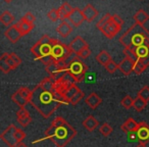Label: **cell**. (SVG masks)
<instances>
[{"instance_id": "9", "label": "cell", "mask_w": 149, "mask_h": 147, "mask_svg": "<svg viewBox=\"0 0 149 147\" xmlns=\"http://www.w3.org/2000/svg\"><path fill=\"white\" fill-rule=\"evenodd\" d=\"M4 36L6 37V39L8 40L10 43L13 44V43H17V42L23 37V34H22L17 24H15V25H11L8 29L5 30Z\"/></svg>"}, {"instance_id": "6", "label": "cell", "mask_w": 149, "mask_h": 147, "mask_svg": "<svg viewBox=\"0 0 149 147\" xmlns=\"http://www.w3.org/2000/svg\"><path fill=\"white\" fill-rule=\"evenodd\" d=\"M97 29L100 30L106 38L112 39L114 36L118 35V33H120V29H122V26L116 23V20L112 17V15L106 13L98 22Z\"/></svg>"}, {"instance_id": "24", "label": "cell", "mask_w": 149, "mask_h": 147, "mask_svg": "<svg viewBox=\"0 0 149 147\" xmlns=\"http://www.w3.org/2000/svg\"><path fill=\"white\" fill-rule=\"evenodd\" d=\"M11 99H13V101L15 102V104H17V105L19 106V108H21V107H26V105H27L28 103H30L29 100H27L26 98H24L17 91H15V93L13 94V96H11Z\"/></svg>"}, {"instance_id": "33", "label": "cell", "mask_w": 149, "mask_h": 147, "mask_svg": "<svg viewBox=\"0 0 149 147\" xmlns=\"http://www.w3.org/2000/svg\"><path fill=\"white\" fill-rule=\"evenodd\" d=\"M104 68H105V70H107L108 72H110V74H113L116 70H118V64H116L113 60H110V61L108 62V63L106 64Z\"/></svg>"}, {"instance_id": "34", "label": "cell", "mask_w": 149, "mask_h": 147, "mask_svg": "<svg viewBox=\"0 0 149 147\" xmlns=\"http://www.w3.org/2000/svg\"><path fill=\"white\" fill-rule=\"evenodd\" d=\"M84 97H85V93H84L82 90H80V91L78 92V93L76 94L74 97H72V99L70 100V104H72V105H76V104H77L78 102H79L80 100H81L82 98H84Z\"/></svg>"}, {"instance_id": "21", "label": "cell", "mask_w": 149, "mask_h": 147, "mask_svg": "<svg viewBox=\"0 0 149 147\" xmlns=\"http://www.w3.org/2000/svg\"><path fill=\"white\" fill-rule=\"evenodd\" d=\"M95 59L98 63H100L101 65L105 66L106 64L110 61V60H112V58H111V55H110L106 50H102V51H100L99 53L96 55Z\"/></svg>"}, {"instance_id": "38", "label": "cell", "mask_w": 149, "mask_h": 147, "mask_svg": "<svg viewBox=\"0 0 149 147\" xmlns=\"http://www.w3.org/2000/svg\"><path fill=\"white\" fill-rule=\"evenodd\" d=\"M136 147H147V145H146V143H139Z\"/></svg>"}, {"instance_id": "29", "label": "cell", "mask_w": 149, "mask_h": 147, "mask_svg": "<svg viewBox=\"0 0 149 147\" xmlns=\"http://www.w3.org/2000/svg\"><path fill=\"white\" fill-rule=\"evenodd\" d=\"M120 104H122L123 107L126 108V109H130L131 107H133V104H134V99H133L130 95H126L122 99Z\"/></svg>"}, {"instance_id": "11", "label": "cell", "mask_w": 149, "mask_h": 147, "mask_svg": "<svg viewBox=\"0 0 149 147\" xmlns=\"http://www.w3.org/2000/svg\"><path fill=\"white\" fill-rule=\"evenodd\" d=\"M68 22H70V25H72L74 27H80L82 25L84 21H85V17L83 15V10L79 8V7H74V10L72 11L70 15L68 17Z\"/></svg>"}, {"instance_id": "10", "label": "cell", "mask_w": 149, "mask_h": 147, "mask_svg": "<svg viewBox=\"0 0 149 147\" xmlns=\"http://www.w3.org/2000/svg\"><path fill=\"white\" fill-rule=\"evenodd\" d=\"M68 46H70V48L72 51V53H74L76 55H78L82 50H84L85 48L89 47V44H88L87 41H85V39L82 38L81 36H77V37L74 38V39L72 40L70 44H68Z\"/></svg>"}, {"instance_id": "8", "label": "cell", "mask_w": 149, "mask_h": 147, "mask_svg": "<svg viewBox=\"0 0 149 147\" xmlns=\"http://www.w3.org/2000/svg\"><path fill=\"white\" fill-rule=\"evenodd\" d=\"M72 53V51L70 50V46L65 45V44L61 43L59 40H57V42L53 46L51 56L55 60H65L68 57H70Z\"/></svg>"}, {"instance_id": "26", "label": "cell", "mask_w": 149, "mask_h": 147, "mask_svg": "<svg viewBox=\"0 0 149 147\" xmlns=\"http://www.w3.org/2000/svg\"><path fill=\"white\" fill-rule=\"evenodd\" d=\"M17 26H19V30H21L23 36L28 35V34H29L34 28V24L27 23V22L23 21V20H21L19 22H17Z\"/></svg>"}, {"instance_id": "22", "label": "cell", "mask_w": 149, "mask_h": 147, "mask_svg": "<svg viewBox=\"0 0 149 147\" xmlns=\"http://www.w3.org/2000/svg\"><path fill=\"white\" fill-rule=\"evenodd\" d=\"M134 20H135V24L144 25V24L149 20V15L146 13V11L143 10V9H139V10L134 15Z\"/></svg>"}, {"instance_id": "27", "label": "cell", "mask_w": 149, "mask_h": 147, "mask_svg": "<svg viewBox=\"0 0 149 147\" xmlns=\"http://www.w3.org/2000/svg\"><path fill=\"white\" fill-rule=\"evenodd\" d=\"M146 106H147V102L145 101V100H143L142 98H140V97H138V96H137V98H135V99H134V104H133V107H134L137 111H139V112L142 111V110L144 109Z\"/></svg>"}, {"instance_id": "5", "label": "cell", "mask_w": 149, "mask_h": 147, "mask_svg": "<svg viewBox=\"0 0 149 147\" xmlns=\"http://www.w3.org/2000/svg\"><path fill=\"white\" fill-rule=\"evenodd\" d=\"M26 133L15 125L8 126L0 135V139L8 147H17L26 138Z\"/></svg>"}, {"instance_id": "13", "label": "cell", "mask_w": 149, "mask_h": 147, "mask_svg": "<svg viewBox=\"0 0 149 147\" xmlns=\"http://www.w3.org/2000/svg\"><path fill=\"white\" fill-rule=\"evenodd\" d=\"M135 64L136 61L129 57H125L122 61L118 63V70L122 72L123 75L125 76H129L131 75L135 70Z\"/></svg>"}, {"instance_id": "7", "label": "cell", "mask_w": 149, "mask_h": 147, "mask_svg": "<svg viewBox=\"0 0 149 147\" xmlns=\"http://www.w3.org/2000/svg\"><path fill=\"white\" fill-rule=\"evenodd\" d=\"M87 70V64L82 61L81 58L78 57V56L70 60V63H68V72H70V75L74 78L77 83L83 81Z\"/></svg>"}, {"instance_id": "28", "label": "cell", "mask_w": 149, "mask_h": 147, "mask_svg": "<svg viewBox=\"0 0 149 147\" xmlns=\"http://www.w3.org/2000/svg\"><path fill=\"white\" fill-rule=\"evenodd\" d=\"M138 97L142 98L143 100H145L146 102L149 101V87L148 86H143L137 93Z\"/></svg>"}, {"instance_id": "25", "label": "cell", "mask_w": 149, "mask_h": 147, "mask_svg": "<svg viewBox=\"0 0 149 147\" xmlns=\"http://www.w3.org/2000/svg\"><path fill=\"white\" fill-rule=\"evenodd\" d=\"M13 21H15V17H13V13L8 10L3 11V13H1V15H0V22H1V24L4 26L11 25Z\"/></svg>"}, {"instance_id": "23", "label": "cell", "mask_w": 149, "mask_h": 147, "mask_svg": "<svg viewBox=\"0 0 149 147\" xmlns=\"http://www.w3.org/2000/svg\"><path fill=\"white\" fill-rule=\"evenodd\" d=\"M80 90L81 89L78 87L77 84H74V85L70 86V88H68V90H66L65 93H64V99H65V101L68 102V104H70V100L72 99V97H74Z\"/></svg>"}, {"instance_id": "19", "label": "cell", "mask_w": 149, "mask_h": 147, "mask_svg": "<svg viewBox=\"0 0 149 147\" xmlns=\"http://www.w3.org/2000/svg\"><path fill=\"white\" fill-rule=\"evenodd\" d=\"M98 125H99V123H98V121L96 120L93 116H88L87 118L83 121L84 128L89 131V132H93L98 127Z\"/></svg>"}, {"instance_id": "4", "label": "cell", "mask_w": 149, "mask_h": 147, "mask_svg": "<svg viewBox=\"0 0 149 147\" xmlns=\"http://www.w3.org/2000/svg\"><path fill=\"white\" fill-rule=\"evenodd\" d=\"M56 42H57V39L44 35L35 45L31 47V52L36 56L35 59L39 60L40 58L45 57V56H51L52 49Z\"/></svg>"}, {"instance_id": "30", "label": "cell", "mask_w": 149, "mask_h": 147, "mask_svg": "<svg viewBox=\"0 0 149 147\" xmlns=\"http://www.w3.org/2000/svg\"><path fill=\"white\" fill-rule=\"evenodd\" d=\"M112 131H113V130H112L111 126H110L109 124H107V123H104V124H102L101 126H100V128H99V132L101 133L104 137L109 136V135L112 133Z\"/></svg>"}, {"instance_id": "17", "label": "cell", "mask_w": 149, "mask_h": 147, "mask_svg": "<svg viewBox=\"0 0 149 147\" xmlns=\"http://www.w3.org/2000/svg\"><path fill=\"white\" fill-rule=\"evenodd\" d=\"M138 126H139V123H137L134 118H129L128 120H127L126 122L120 126V129H122V131L124 133L129 134V133L136 132L137 129H138Z\"/></svg>"}, {"instance_id": "18", "label": "cell", "mask_w": 149, "mask_h": 147, "mask_svg": "<svg viewBox=\"0 0 149 147\" xmlns=\"http://www.w3.org/2000/svg\"><path fill=\"white\" fill-rule=\"evenodd\" d=\"M56 32L59 34L60 37L62 38H66L70 35V33L72 32V27L70 26V23L65 21H62L61 24L56 28Z\"/></svg>"}, {"instance_id": "12", "label": "cell", "mask_w": 149, "mask_h": 147, "mask_svg": "<svg viewBox=\"0 0 149 147\" xmlns=\"http://www.w3.org/2000/svg\"><path fill=\"white\" fill-rule=\"evenodd\" d=\"M137 139L140 143H148L149 142V125L145 122L139 123L138 129L136 131Z\"/></svg>"}, {"instance_id": "16", "label": "cell", "mask_w": 149, "mask_h": 147, "mask_svg": "<svg viewBox=\"0 0 149 147\" xmlns=\"http://www.w3.org/2000/svg\"><path fill=\"white\" fill-rule=\"evenodd\" d=\"M83 15L85 17V21H87L88 23H92L97 17L98 11L92 4H87L83 8Z\"/></svg>"}, {"instance_id": "1", "label": "cell", "mask_w": 149, "mask_h": 147, "mask_svg": "<svg viewBox=\"0 0 149 147\" xmlns=\"http://www.w3.org/2000/svg\"><path fill=\"white\" fill-rule=\"evenodd\" d=\"M30 103L38 110L44 118H48L53 114L62 104H68L63 96L53 90H46L38 84L32 90Z\"/></svg>"}, {"instance_id": "14", "label": "cell", "mask_w": 149, "mask_h": 147, "mask_svg": "<svg viewBox=\"0 0 149 147\" xmlns=\"http://www.w3.org/2000/svg\"><path fill=\"white\" fill-rule=\"evenodd\" d=\"M17 123L21 125L22 127H28L32 122V118L30 116V112L26 107H21L17 111Z\"/></svg>"}, {"instance_id": "32", "label": "cell", "mask_w": 149, "mask_h": 147, "mask_svg": "<svg viewBox=\"0 0 149 147\" xmlns=\"http://www.w3.org/2000/svg\"><path fill=\"white\" fill-rule=\"evenodd\" d=\"M47 17L52 22H56L59 20V13H58V8H52L49 13H47Z\"/></svg>"}, {"instance_id": "15", "label": "cell", "mask_w": 149, "mask_h": 147, "mask_svg": "<svg viewBox=\"0 0 149 147\" xmlns=\"http://www.w3.org/2000/svg\"><path fill=\"white\" fill-rule=\"evenodd\" d=\"M85 102L91 109H96L102 103V98L95 92H92L85 98Z\"/></svg>"}, {"instance_id": "37", "label": "cell", "mask_w": 149, "mask_h": 147, "mask_svg": "<svg viewBox=\"0 0 149 147\" xmlns=\"http://www.w3.org/2000/svg\"><path fill=\"white\" fill-rule=\"evenodd\" d=\"M0 70H1L2 72H4V74H8L11 70V68L9 66V64L6 61H1L0 60Z\"/></svg>"}, {"instance_id": "35", "label": "cell", "mask_w": 149, "mask_h": 147, "mask_svg": "<svg viewBox=\"0 0 149 147\" xmlns=\"http://www.w3.org/2000/svg\"><path fill=\"white\" fill-rule=\"evenodd\" d=\"M21 20H23V21L27 22V23L34 24V23H35V21H36V17L32 13H27L25 15H24L23 17H22Z\"/></svg>"}, {"instance_id": "3", "label": "cell", "mask_w": 149, "mask_h": 147, "mask_svg": "<svg viewBox=\"0 0 149 147\" xmlns=\"http://www.w3.org/2000/svg\"><path fill=\"white\" fill-rule=\"evenodd\" d=\"M120 43L125 48L135 52L141 46L149 45V31L144 25L134 24L120 37Z\"/></svg>"}, {"instance_id": "31", "label": "cell", "mask_w": 149, "mask_h": 147, "mask_svg": "<svg viewBox=\"0 0 149 147\" xmlns=\"http://www.w3.org/2000/svg\"><path fill=\"white\" fill-rule=\"evenodd\" d=\"M147 68V66L143 63V61L141 59H138L136 61V64H135V70L134 72H136V75H141L143 72Z\"/></svg>"}, {"instance_id": "20", "label": "cell", "mask_w": 149, "mask_h": 147, "mask_svg": "<svg viewBox=\"0 0 149 147\" xmlns=\"http://www.w3.org/2000/svg\"><path fill=\"white\" fill-rule=\"evenodd\" d=\"M74 10V7L70 6V4L68 2H64L61 4V6H59L58 8V13H59V19L64 21L65 19H68V15L72 13V11Z\"/></svg>"}, {"instance_id": "39", "label": "cell", "mask_w": 149, "mask_h": 147, "mask_svg": "<svg viewBox=\"0 0 149 147\" xmlns=\"http://www.w3.org/2000/svg\"><path fill=\"white\" fill-rule=\"evenodd\" d=\"M17 147H28V146L26 144H23V143H21V144H19Z\"/></svg>"}, {"instance_id": "2", "label": "cell", "mask_w": 149, "mask_h": 147, "mask_svg": "<svg viewBox=\"0 0 149 147\" xmlns=\"http://www.w3.org/2000/svg\"><path fill=\"white\" fill-rule=\"evenodd\" d=\"M77 135V130L72 127L63 118L56 116L51 123V126L45 131L42 139L34 141L37 143L44 140H51L56 147H65Z\"/></svg>"}, {"instance_id": "40", "label": "cell", "mask_w": 149, "mask_h": 147, "mask_svg": "<svg viewBox=\"0 0 149 147\" xmlns=\"http://www.w3.org/2000/svg\"><path fill=\"white\" fill-rule=\"evenodd\" d=\"M4 1H5L6 3H10L11 1H13V0H4Z\"/></svg>"}, {"instance_id": "36", "label": "cell", "mask_w": 149, "mask_h": 147, "mask_svg": "<svg viewBox=\"0 0 149 147\" xmlns=\"http://www.w3.org/2000/svg\"><path fill=\"white\" fill-rule=\"evenodd\" d=\"M90 55H91V50H90V47H87L84 50H82L77 56L81 58V59H86V58H88Z\"/></svg>"}]
</instances>
